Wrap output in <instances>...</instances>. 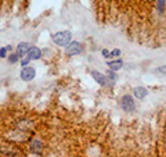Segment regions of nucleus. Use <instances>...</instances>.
I'll list each match as a JSON object with an SVG mask.
<instances>
[{
    "label": "nucleus",
    "mask_w": 166,
    "mask_h": 157,
    "mask_svg": "<svg viewBox=\"0 0 166 157\" xmlns=\"http://www.w3.org/2000/svg\"><path fill=\"white\" fill-rule=\"evenodd\" d=\"M121 107H122V110L126 111V113H133V111L136 110L134 99H133L130 95H125V96L121 99Z\"/></svg>",
    "instance_id": "nucleus-2"
},
{
    "label": "nucleus",
    "mask_w": 166,
    "mask_h": 157,
    "mask_svg": "<svg viewBox=\"0 0 166 157\" xmlns=\"http://www.w3.org/2000/svg\"><path fill=\"white\" fill-rule=\"evenodd\" d=\"M119 56H121V50H119V49H114V50L109 53V59H111V57L116 59V57H119Z\"/></svg>",
    "instance_id": "nucleus-14"
},
{
    "label": "nucleus",
    "mask_w": 166,
    "mask_h": 157,
    "mask_svg": "<svg viewBox=\"0 0 166 157\" xmlns=\"http://www.w3.org/2000/svg\"><path fill=\"white\" fill-rule=\"evenodd\" d=\"M42 149H43V143H42L39 139H32L31 142H29V150L32 153H36V154H39L42 152Z\"/></svg>",
    "instance_id": "nucleus-6"
},
{
    "label": "nucleus",
    "mask_w": 166,
    "mask_h": 157,
    "mask_svg": "<svg viewBox=\"0 0 166 157\" xmlns=\"http://www.w3.org/2000/svg\"><path fill=\"white\" fill-rule=\"evenodd\" d=\"M18 60H19L18 53H11V54L9 56V63L10 64H15V63H18Z\"/></svg>",
    "instance_id": "nucleus-12"
},
{
    "label": "nucleus",
    "mask_w": 166,
    "mask_h": 157,
    "mask_svg": "<svg viewBox=\"0 0 166 157\" xmlns=\"http://www.w3.org/2000/svg\"><path fill=\"white\" fill-rule=\"evenodd\" d=\"M109 53H111V51H108L107 49H103V50H101V54H103L105 59H109Z\"/></svg>",
    "instance_id": "nucleus-18"
},
{
    "label": "nucleus",
    "mask_w": 166,
    "mask_h": 157,
    "mask_svg": "<svg viewBox=\"0 0 166 157\" xmlns=\"http://www.w3.org/2000/svg\"><path fill=\"white\" fill-rule=\"evenodd\" d=\"M157 9L161 14L165 13V9H166V0H157Z\"/></svg>",
    "instance_id": "nucleus-11"
},
{
    "label": "nucleus",
    "mask_w": 166,
    "mask_h": 157,
    "mask_svg": "<svg viewBox=\"0 0 166 157\" xmlns=\"http://www.w3.org/2000/svg\"><path fill=\"white\" fill-rule=\"evenodd\" d=\"M29 63H31V59L27 57V59H24V60L21 61V65H22V67H27V65H29Z\"/></svg>",
    "instance_id": "nucleus-17"
},
{
    "label": "nucleus",
    "mask_w": 166,
    "mask_h": 157,
    "mask_svg": "<svg viewBox=\"0 0 166 157\" xmlns=\"http://www.w3.org/2000/svg\"><path fill=\"white\" fill-rule=\"evenodd\" d=\"M133 95H134L136 99L143 100V99H145V97L148 96V90L144 88V86H137V88L133 89Z\"/></svg>",
    "instance_id": "nucleus-7"
},
{
    "label": "nucleus",
    "mask_w": 166,
    "mask_h": 157,
    "mask_svg": "<svg viewBox=\"0 0 166 157\" xmlns=\"http://www.w3.org/2000/svg\"><path fill=\"white\" fill-rule=\"evenodd\" d=\"M107 65L109 67V69H112V71H118V69H121L123 67V61L122 60H115V61H108Z\"/></svg>",
    "instance_id": "nucleus-10"
},
{
    "label": "nucleus",
    "mask_w": 166,
    "mask_h": 157,
    "mask_svg": "<svg viewBox=\"0 0 166 157\" xmlns=\"http://www.w3.org/2000/svg\"><path fill=\"white\" fill-rule=\"evenodd\" d=\"M28 57L31 60H39L42 57V50L39 47H35V46H31L29 51H28Z\"/></svg>",
    "instance_id": "nucleus-8"
},
{
    "label": "nucleus",
    "mask_w": 166,
    "mask_h": 157,
    "mask_svg": "<svg viewBox=\"0 0 166 157\" xmlns=\"http://www.w3.org/2000/svg\"><path fill=\"white\" fill-rule=\"evenodd\" d=\"M36 75V71L33 67H31V65H27V67H22V69H21V74H19V77H21V79L22 81H32V79L35 78Z\"/></svg>",
    "instance_id": "nucleus-3"
},
{
    "label": "nucleus",
    "mask_w": 166,
    "mask_h": 157,
    "mask_svg": "<svg viewBox=\"0 0 166 157\" xmlns=\"http://www.w3.org/2000/svg\"><path fill=\"white\" fill-rule=\"evenodd\" d=\"M29 49H31V45H29V43H27V42H21V43H18V46H17V53H18V56L21 57V56L28 54Z\"/></svg>",
    "instance_id": "nucleus-9"
},
{
    "label": "nucleus",
    "mask_w": 166,
    "mask_h": 157,
    "mask_svg": "<svg viewBox=\"0 0 166 157\" xmlns=\"http://www.w3.org/2000/svg\"><path fill=\"white\" fill-rule=\"evenodd\" d=\"M7 49H6V47H1V49H0V59H6V57H7Z\"/></svg>",
    "instance_id": "nucleus-16"
},
{
    "label": "nucleus",
    "mask_w": 166,
    "mask_h": 157,
    "mask_svg": "<svg viewBox=\"0 0 166 157\" xmlns=\"http://www.w3.org/2000/svg\"><path fill=\"white\" fill-rule=\"evenodd\" d=\"M157 72L158 74H162V75H166V65H161V67H158Z\"/></svg>",
    "instance_id": "nucleus-15"
},
{
    "label": "nucleus",
    "mask_w": 166,
    "mask_h": 157,
    "mask_svg": "<svg viewBox=\"0 0 166 157\" xmlns=\"http://www.w3.org/2000/svg\"><path fill=\"white\" fill-rule=\"evenodd\" d=\"M147 1H149V3H154V1H155V0H147Z\"/></svg>",
    "instance_id": "nucleus-19"
},
{
    "label": "nucleus",
    "mask_w": 166,
    "mask_h": 157,
    "mask_svg": "<svg viewBox=\"0 0 166 157\" xmlns=\"http://www.w3.org/2000/svg\"><path fill=\"white\" fill-rule=\"evenodd\" d=\"M105 77H107L108 79H111V81H116L118 79V77H116V74H115V71H112V69H108L107 72H105Z\"/></svg>",
    "instance_id": "nucleus-13"
},
{
    "label": "nucleus",
    "mask_w": 166,
    "mask_h": 157,
    "mask_svg": "<svg viewBox=\"0 0 166 157\" xmlns=\"http://www.w3.org/2000/svg\"><path fill=\"white\" fill-rule=\"evenodd\" d=\"M91 77H93L96 82L100 83L101 86H108V85H111V82L108 81L107 77L104 74H101V72H98V71H91Z\"/></svg>",
    "instance_id": "nucleus-5"
},
{
    "label": "nucleus",
    "mask_w": 166,
    "mask_h": 157,
    "mask_svg": "<svg viewBox=\"0 0 166 157\" xmlns=\"http://www.w3.org/2000/svg\"><path fill=\"white\" fill-rule=\"evenodd\" d=\"M51 39L55 45L58 46H65L67 47L69 43H71L72 39V33L69 31H61V32H55L51 35Z\"/></svg>",
    "instance_id": "nucleus-1"
},
{
    "label": "nucleus",
    "mask_w": 166,
    "mask_h": 157,
    "mask_svg": "<svg viewBox=\"0 0 166 157\" xmlns=\"http://www.w3.org/2000/svg\"><path fill=\"white\" fill-rule=\"evenodd\" d=\"M83 51V46H82L79 42H71L67 46V54L68 56H76L80 54Z\"/></svg>",
    "instance_id": "nucleus-4"
}]
</instances>
